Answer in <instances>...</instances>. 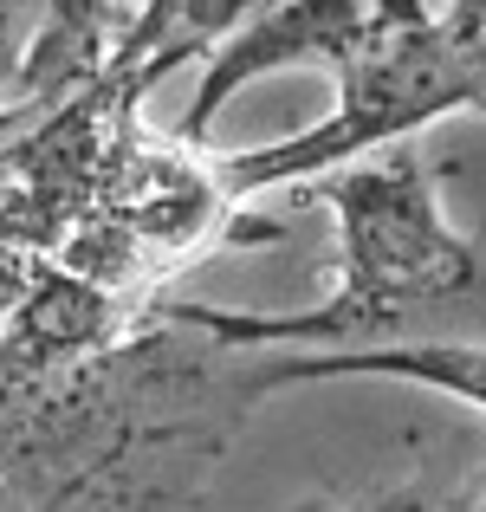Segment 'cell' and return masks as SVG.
Instances as JSON below:
<instances>
[{"instance_id": "3", "label": "cell", "mask_w": 486, "mask_h": 512, "mask_svg": "<svg viewBox=\"0 0 486 512\" xmlns=\"http://www.w3.org/2000/svg\"><path fill=\"white\" fill-rule=\"evenodd\" d=\"M370 20H376L370 0H279V7H266L253 26H240V33H227L221 46H214L208 78H201L188 117L175 124V143L195 150V143L208 137V124L221 117V104L234 98L240 85H253L260 72H279V65H292V59L337 65L370 33Z\"/></svg>"}, {"instance_id": "4", "label": "cell", "mask_w": 486, "mask_h": 512, "mask_svg": "<svg viewBox=\"0 0 486 512\" xmlns=\"http://www.w3.org/2000/svg\"><path fill=\"white\" fill-rule=\"evenodd\" d=\"M318 376H402V383H428L454 402L486 409V344H376V350H292V357L253 350V396L286 383H318Z\"/></svg>"}, {"instance_id": "6", "label": "cell", "mask_w": 486, "mask_h": 512, "mask_svg": "<svg viewBox=\"0 0 486 512\" xmlns=\"http://www.w3.org/2000/svg\"><path fill=\"white\" fill-rule=\"evenodd\" d=\"M370 512H486V448L448 480V487H428V493L402 487V493H389V500L370 506Z\"/></svg>"}, {"instance_id": "2", "label": "cell", "mask_w": 486, "mask_h": 512, "mask_svg": "<svg viewBox=\"0 0 486 512\" xmlns=\"http://www.w3.org/2000/svg\"><path fill=\"white\" fill-rule=\"evenodd\" d=\"M312 188V201L337 214L344 234V279L324 305L286 318L221 312V305L162 299V292L150 305L227 350L486 344V253L441 221L415 143H396L383 163L318 175Z\"/></svg>"}, {"instance_id": "5", "label": "cell", "mask_w": 486, "mask_h": 512, "mask_svg": "<svg viewBox=\"0 0 486 512\" xmlns=\"http://www.w3.org/2000/svg\"><path fill=\"white\" fill-rule=\"evenodd\" d=\"M124 26H130L124 0H39L33 46L20 52V65H13V78H7L13 104L46 111L65 91H78L85 78H98Z\"/></svg>"}, {"instance_id": "1", "label": "cell", "mask_w": 486, "mask_h": 512, "mask_svg": "<svg viewBox=\"0 0 486 512\" xmlns=\"http://www.w3.org/2000/svg\"><path fill=\"white\" fill-rule=\"evenodd\" d=\"M253 402V350L46 260L0 318V512H188Z\"/></svg>"}]
</instances>
